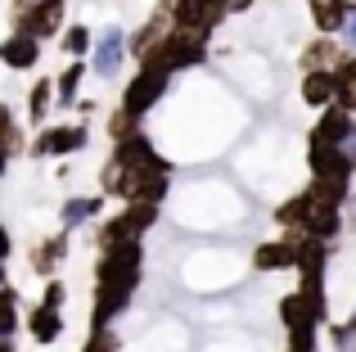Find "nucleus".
<instances>
[{
	"label": "nucleus",
	"instance_id": "1",
	"mask_svg": "<svg viewBox=\"0 0 356 352\" xmlns=\"http://www.w3.org/2000/svg\"><path fill=\"white\" fill-rule=\"evenodd\" d=\"M140 266H145V244L140 235H127L118 244L99 248V271H95V307H90V330L113 326V317H122L140 285Z\"/></svg>",
	"mask_w": 356,
	"mask_h": 352
},
{
	"label": "nucleus",
	"instance_id": "2",
	"mask_svg": "<svg viewBox=\"0 0 356 352\" xmlns=\"http://www.w3.org/2000/svg\"><path fill=\"white\" fill-rule=\"evenodd\" d=\"M158 54H163L167 72H185V68H199L208 59V27H167L163 41H158Z\"/></svg>",
	"mask_w": 356,
	"mask_h": 352
},
{
	"label": "nucleus",
	"instance_id": "3",
	"mask_svg": "<svg viewBox=\"0 0 356 352\" xmlns=\"http://www.w3.org/2000/svg\"><path fill=\"white\" fill-rule=\"evenodd\" d=\"M307 163H312V181H321V185H330V190L348 194V185H352V176H356V163L339 150V145H307Z\"/></svg>",
	"mask_w": 356,
	"mask_h": 352
},
{
	"label": "nucleus",
	"instance_id": "4",
	"mask_svg": "<svg viewBox=\"0 0 356 352\" xmlns=\"http://www.w3.org/2000/svg\"><path fill=\"white\" fill-rule=\"evenodd\" d=\"M163 9L176 27H208V32L221 18H230L221 0H163Z\"/></svg>",
	"mask_w": 356,
	"mask_h": 352
},
{
	"label": "nucleus",
	"instance_id": "5",
	"mask_svg": "<svg viewBox=\"0 0 356 352\" xmlns=\"http://www.w3.org/2000/svg\"><path fill=\"white\" fill-rule=\"evenodd\" d=\"M63 18H68V0H32L27 14L18 18V27L32 32L36 41H45V36H59L63 32Z\"/></svg>",
	"mask_w": 356,
	"mask_h": 352
},
{
	"label": "nucleus",
	"instance_id": "6",
	"mask_svg": "<svg viewBox=\"0 0 356 352\" xmlns=\"http://www.w3.org/2000/svg\"><path fill=\"white\" fill-rule=\"evenodd\" d=\"M113 159L122 163V168H167V159L154 150V141H149L145 131H131V136H122V141H113ZM172 172V168H167Z\"/></svg>",
	"mask_w": 356,
	"mask_h": 352
},
{
	"label": "nucleus",
	"instance_id": "7",
	"mask_svg": "<svg viewBox=\"0 0 356 352\" xmlns=\"http://www.w3.org/2000/svg\"><path fill=\"white\" fill-rule=\"evenodd\" d=\"M90 145V131L86 127H54V131H41L32 141V159H50V154H77Z\"/></svg>",
	"mask_w": 356,
	"mask_h": 352
},
{
	"label": "nucleus",
	"instance_id": "8",
	"mask_svg": "<svg viewBox=\"0 0 356 352\" xmlns=\"http://www.w3.org/2000/svg\"><path fill=\"white\" fill-rule=\"evenodd\" d=\"M298 239H302V230H284L280 239L257 244V248H252V271H280V266H293Z\"/></svg>",
	"mask_w": 356,
	"mask_h": 352
},
{
	"label": "nucleus",
	"instance_id": "9",
	"mask_svg": "<svg viewBox=\"0 0 356 352\" xmlns=\"http://www.w3.org/2000/svg\"><path fill=\"white\" fill-rule=\"evenodd\" d=\"M90 50H95L90 68H95L99 77H118L122 59H127V36H122V27H104L99 41H90Z\"/></svg>",
	"mask_w": 356,
	"mask_h": 352
},
{
	"label": "nucleus",
	"instance_id": "10",
	"mask_svg": "<svg viewBox=\"0 0 356 352\" xmlns=\"http://www.w3.org/2000/svg\"><path fill=\"white\" fill-rule=\"evenodd\" d=\"M36 59H41V41L32 32H23V27H14L9 41L0 45V63L14 72H27V68H36Z\"/></svg>",
	"mask_w": 356,
	"mask_h": 352
},
{
	"label": "nucleus",
	"instance_id": "11",
	"mask_svg": "<svg viewBox=\"0 0 356 352\" xmlns=\"http://www.w3.org/2000/svg\"><path fill=\"white\" fill-rule=\"evenodd\" d=\"M307 235L316 239H334L343 230V203H330V199H307V221H302Z\"/></svg>",
	"mask_w": 356,
	"mask_h": 352
},
{
	"label": "nucleus",
	"instance_id": "12",
	"mask_svg": "<svg viewBox=\"0 0 356 352\" xmlns=\"http://www.w3.org/2000/svg\"><path fill=\"white\" fill-rule=\"evenodd\" d=\"M352 127H356V118L348 113V109L325 104V109H321V122H316V131L307 136V145H343Z\"/></svg>",
	"mask_w": 356,
	"mask_h": 352
},
{
	"label": "nucleus",
	"instance_id": "13",
	"mask_svg": "<svg viewBox=\"0 0 356 352\" xmlns=\"http://www.w3.org/2000/svg\"><path fill=\"white\" fill-rule=\"evenodd\" d=\"M334 90H339L334 68H312L302 77V104L307 109H325V104H334Z\"/></svg>",
	"mask_w": 356,
	"mask_h": 352
},
{
	"label": "nucleus",
	"instance_id": "14",
	"mask_svg": "<svg viewBox=\"0 0 356 352\" xmlns=\"http://www.w3.org/2000/svg\"><path fill=\"white\" fill-rule=\"evenodd\" d=\"M280 326H284L289 335H298V330H316L321 317L312 312V303H307L302 294H284V298H280Z\"/></svg>",
	"mask_w": 356,
	"mask_h": 352
},
{
	"label": "nucleus",
	"instance_id": "15",
	"mask_svg": "<svg viewBox=\"0 0 356 352\" xmlns=\"http://www.w3.org/2000/svg\"><path fill=\"white\" fill-rule=\"evenodd\" d=\"M167 27H172V23H167V9H163V5H158V9H154V14H149V18H145V23H140V27H136V32H131V36H127V50H131V54H136V59H140V54H145V50H149V45H158V41H163V32H167Z\"/></svg>",
	"mask_w": 356,
	"mask_h": 352
},
{
	"label": "nucleus",
	"instance_id": "16",
	"mask_svg": "<svg viewBox=\"0 0 356 352\" xmlns=\"http://www.w3.org/2000/svg\"><path fill=\"white\" fill-rule=\"evenodd\" d=\"M27 335H32L36 344H54V339L63 335V312L41 303L36 312H27Z\"/></svg>",
	"mask_w": 356,
	"mask_h": 352
},
{
	"label": "nucleus",
	"instance_id": "17",
	"mask_svg": "<svg viewBox=\"0 0 356 352\" xmlns=\"http://www.w3.org/2000/svg\"><path fill=\"white\" fill-rule=\"evenodd\" d=\"M118 217H122V226H127L131 235H145L149 226H158V203H149V199H127V208H122Z\"/></svg>",
	"mask_w": 356,
	"mask_h": 352
},
{
	"label": "nucleus",
	"instance_id": "18",
	"mask_svg": "<svg viewBox=\"0 0 356 352\" xmlns=\"http://www.w3.org/2000/svg\"><path fill=\"white\" fill-rule=\"evenodd\" d=\"M307 9H312V23H316L321 36H339L343 18H348V9L334 5V0H307Z\"/></svg>",
	"mask_w": 356,
	"mask_h": 352
},
{
	"label": "nucleus",
	"instance_id": "19",
	"mask_svg": "<svg viewBox=\"0 0 356 352\" xmlns=\"http://www.w3.org/2000/svg\"><path fill=\"white\" fill-rule=\"evenodd\" d=\"M339 59H343V50H339V41H334V36H316V41L302 50V68L307 72H312V68H334Z\"/></svg>",
	"mask_w": 356,
	"mask_h": 352
},
{
	"label": "nucleus",
	"instance_id": "20",
	"mask_svg": "<svg viewBox=\"0 0 356 352\" xmlns=\"http://www.w3.org/2000/svg\"><path fill=\"white\" fill-rule=\"evenodd\" d=\"M81 77H86V63L72 59L68 68L59 72V81H54V99H59V104H72V99H77V90H81Z\"/></svg>",
	"mask_w": 356,
	"mask_h": 352
},
{
	"label": "nucleus",
	"instance_id": "21",
	"mask_svg": "<svg viewBox=\"0 0 356 352\" xmlns=\"http://www.w3.org/2000/svg\"><path fill=\"white\" fill-rule=\"evenodd\" d=\"M68 257V239H45L41 248L32 253V266H36V275H54V266Z\"/></svg>",
	"mask_w": 356,
	"mask_h": 352
},
{
	"label": "nucleus",
	"instance_id": "22",
	"mask_svg": "<svg viewBox=\"0 0 356 352\" xmlns=\"http://www.w3.org/2000/svg\"><path fill=\"white\" fill-rule=\"evenodd\" d=\"M90 41H95V36H90V27H81V23H72V27H63V32H59V45H63L68 59H86Z\"/></svg>",
	"mask_w": 356,
	"mask_h": 352
},
{
	"label": "nucleus",
	"instance_id": "23",
	"mask_svg": "<svg viewBox=\"0 0 356 352\" xmlns=\"http://www.w3.org/2000/svg\"><path fill=\"white\" fill-rule=\"evenodd\" d=\"M275 221H280L284 230H302V221H307V190L280 203V208H275Z\"/></svg>",
	"mask_w": 356,
	"mask_h": 352
},
{
	"label": "nucleus",
	"instance_id": "24",
	"mask_svg": "<svg viewBox=\"0 0 356 352\" xmlns=\"http://www.w3.org/2000/svg\"><path fill=\"white\" fill-rule=\"evenodd\" d=\"M99 208H104L99 199H68V203H63V230L81 226V221H90V217H99Z\"/></svg>",
	"mask_w": 356,
	"mask_h": 352
},
{
	"label": "nucleus",
	"instance_id": "25",
	"mask_svg": "<svg viewBox=\"0 0 356 352\" xmlns=\"http://www.w3.org/2000/svg\"><path fill=\"white\" fill-rule=\"evenodd\" d=\"M50 104H54V81H36V86H32V99H27V118H32V122H45Z\"/></svg>",
	"mask_w": 356,
	"mask_h": 352
},
{
	"label": "nucleus",
	"instance_id": "26",
	"mask_svg": "<svg viewBox=\"0 0 356 352\" xmlns=\"http://www.w3.org/2000/svg\"><path fill=\"white\" fill-rule=\"evenodd\" d=\"M14 330H18V294L0 285V339H9Z\"/></svg>",
	"mask_w": 356,
	"mask_h": 352
},
{
	"label": "nucleus",
	"instance_id": "27",
	"mask_svg": "<svg viewBox=\"0 0 356 352\" xmlns=\"http://www.w3.org/2000/svg\"><path fill=\"white\" fill-rule=\"evenodd\" d=\"M99 190H104V194H118V199H122V190H127V168H122L118 159L104 163V172H99Z\"/></svg>",
	"mask_w": 356,
	"mask_h": 352
},
{
	"label": "nucleus",
	"instance_id": "28",
	"mask_svg": "<svg viewBox=\"0 0 356 352\" xmlns=\"http://www.w3.org/2000/svg\"><path fill=\"white\" fill-rule=\"evenodd\" d=\"M0 145H5L9 154H14V150H23V136H18V122H14V113H9L5 104H0Z\"/></svg>",
	"mask_w": 356,
	"mask_h": 352
},
{
	"label": "nucleus",
	"instance_id": "29",
	"mask_svg": "<svg viewBox=\"0 0 356 352\" xmlns=\"http://www.w3.org/2000/svg\"><path fill=\"white\" fill-rule=\"evenodd\" d=\"M81 352H122V344H118V339H113V330H90V339H86V348H81Z\"/></svg>",
	"mask_w": 356,
	"mask_h": 352
},
{
	"label": "nucleus",
	"instance_id": "30",
	"mask_svg": "<svg viewBox=\"0 0 356 352\" xmlns=\"http://www.w3.org/2000/svg\"><path fill=\"white\" fill-rule=\"evenodd\" d=\"M136 127H140V118H131L127 109L118 104V113L108 118V136H113V141H122V136H131V131H136Z\"/></svg>",
	"mask_w": 356,
	"mask_h": 352
},
{
	"label": "nucleus",
	"instance_id": "31",
	"mask_svg": "<svg viewBox=\"0 0 356 352\" xmlns=\"http://www.w3.org/2000/svg\"><path fill=\"white\" fill-rule=\"evenodd\" d=\"M334 77H339L343 86H356V50H352V54H343V59L334 63Z\"/></svg>",
	"mask_w": 356,
	"mask_h": 352
},
{
	"label": "nucleus",
	"instance_id": "32",
	"mask_svg": "<svg viewBox=\"0 0 356 352\" xmlns=\"http://www.w3.org/2000/svg\"><path fill=\"white\" fill-rule=\"evenodd\" d=\"M284 352H316V330H298V335H289Z\"/></svg>",
	"mask_w": 356,
	"mask_h": 352
},
{
	"label": "nucleus",
	"instance_id": "33",
	"mask_svg": "<svg viewBox=\"0 0 356 352\" xmlns=\"http://www.w3.org/2000/svg\"><path fill=\"white\" fill-rule=\"evenodd\" d=\"M63 298H68V289H63V280H54V275H50V280H45V307H63Z\"/></svg>",
	"mask_w": 356,
	"mask_h": 352
},
{
	"label": "nucleus",
	"instance_id": "34",
	"mask_svg": "<svg viewBox=\"0 0 356 352\" xmlns=\"http://www.w3.org/2000/svg\"><path fill=\"white\" fill-rule=\"evenodd\" d=\"M339 36L356 50V9H348V18H343V27H339Z\"/></svg>",
	"mask_w": 356,
	"mask_h": 352
},
{
	"label": "nucleus",
	"instance_id": "35",
	"mask_svg": "<svg viewBox=\"0 0 356 352\" xmlns=\"http://www.w3.org/2000/svg\"><path fill=\"white\" fill-rule=\"evenodd\" d=\"M343 226L356 230V194H352V199H343Z\"/></svg>",
	"mask_w": 356,
	"mask_h": 352
},
{
	"label": "nucleus",
	"instance_id": "36",
	"mask_svg": "<svg viewBox=\"0 0 356 352\" xmlns=\"http://www.w3.org/2000/svg\"><path fill=\"white\" fill-rule=\"evenodd\" d=\"M221 5H226V14H248L252 0H221Z\"/></svg>",
	"mask_w": 356,
	"mask_h": 352
},
{
	"label": "nucleus",
	"instance_id": "37",
	"mask_svg": "<svg viewBox=\"0 0 356 352\" xmlns=\"http://www.w3.org/2000/svg\"><path fill=\"white\" fill-rule=\"evenodd\" d=\"M339 150H343V154H348V159L356 163V127H352V131H348V141H343V145H339Z\"/></svg>",
	"mask_w": 356,
	"mask_h": 352
},
{
	"label": "nucleus",
	"instance_id": "38",
	"mask_svg": "<svg viewBox=\"0 0 356 352\" xmlns=\"http://www.w3.org/2000/svg\"><path fill=\"white\" fill-rule=\"evenodd\" d=\"M9 248H14V239H9V230L0 226V262H5V257H9Z\"/></svg>",
	"mask_w": 356,
	"mask_h": 352
},
{
	"label": "nucleus",
	"instance_id": "39",
	"mask_svg": "<svg viewBox=\"0 0 356 352\" xmlns=\"http://www.w3.org/2000/svg\"><path fill=\"white\" fill-rule=\"evenodd\" d=\"M5 168H9V150L0 145V176H5Z\"/></svg>",
	"mask_w": 356,
	"mask_h": 352
},
{
	"label": "nucleus",
	"instance_id": "40",
	"mask_svg": "<svg viewBox=\"0 0 356 352\" xmlns=\"http://www.w3.org/2000/svg\"><path fill=\"white\" fill-rule=\"evenodd\" d=\"M334 5H343V9H356V0H334Z\"/></svg>",
	"mask_w": 356,
	"mask_h": 352
},
{
	"label": "nucleus",
	"instance_id": "41",
	"mask_svg": "<svg viewBox=\"0 0 356 352\" xmlns=\"http://www.w3.org/2000/svg\"><path fill=\"white\" fill-rule=\"evenodd\" d=\"M0 352H14V344H9V339H0Z\"/></svg>",
	"mask_w": 356,
	"mask_h": 352
},
{
	"label": "nucleus",
	"instance_id": "42",
	"mask_svg": "<svg viewBox=\"0 0 356 352\" xmlns=\"http://www.w3.org/2000/svg\"><path fill=\"white\" fill-rule=\"evenodd\" d=\"M0 285H5V262H0Z\"/></svg>",
	"mask_w": 356,
	"mask_h": 352
}]
</instances>
